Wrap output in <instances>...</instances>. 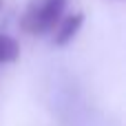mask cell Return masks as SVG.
I'll use <instances>...</instances> for the list:
<instances>
[{"mask_svg": "<svg viewBox=\"0 0 126 126\" xmlns=\"http://www.w3.org/2000/svg\"><path fill=\"white\" fill-rule=\"evenodd\" d=\"M18 55H20V44H18V40H16L13 35H9V33H2V31H0V66L16 62Z\"/></svg>", "mask_w": 126, "mask_h": 126, "instance_id": "obj_3", "label": "cell"}, {"mask_svg": "<svg viewBox=\"0 0 126 126\" xmlns=\"http://www.w3.org/2000/svg\"><path fill=\"white\" fill-rule=\"evenodd\" d=\"M66 0H31L20 18V27L29 35H47L62 20Z\"/></svg>", "mask_w": 126, "mask_h": 126, "instance_id": "obj_1", "label": "cell"}, {"mask_svg": "<svg viewBox=\"0 0 126 126\" xmlns=\"http://www.w3.org/2000/svg\"><path fill=\"white\" fill-rule=\"evenodd\" d=\"M82 22H84V16H82L80 11H78V13H69V16H62V20H60V22L55 24V29L51 31V33H53V44H55V47L69 44V42L78 35Z\"/></svg>", "mask_w": 126, "mask_h": 126, "instance_id": "obj_2", "label": "cell"}, {"mask_svg": "<svg viewBox=\"0 0 126 126\" xmlns=\"http://www.w3.org/2000/svg\"><path fill=\"white\" fill-rule=\"evenodd\" d=\"M2 4H4V0H0V9H2Z\"/></svg>", "mask_w": 126, "mask_h": 126, "instance_id": "obj_4", "label": "cell"}]
</instances>
